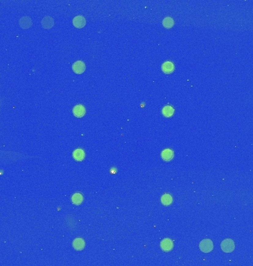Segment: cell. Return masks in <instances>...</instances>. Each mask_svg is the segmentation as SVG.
<instances>
[{
  "mask_svg": "<svg viewBox=\"0 0 253 266\" xmlns=\"http://www.w3.org/2000/svg\"><path fill=\"white\" fill-rule=\"evenodd\" d=\"M200 249L201 250V251L204 253H208L212 251V250L213 249V244L210 239H203L200 242L199 245Z\"/></svg>",
  "mask_w": 253,
  "mask_h": 266,
  "instance_id": "obj_1",
  "label": "cell"
},
{
  "mask_svg": "<svg viewBox=\"0 0 253 266\" xmlns=\"http://www.w3.org/2000/svg\"><path fill=\"white\" fill-rule=\"evenodd\" d=\"M221 249L224 252L229 253L233 251V250L235 249V243L233 240L230 239H224V241L221 244Z\"/></svg>",
  "mask_w": 253,
  "mask_h": 266,
  "instance_id": "obj_2",
  "label": "cell"
},
{
  "mask_svg": "<svg viewBox=\"0 0 253 266\" xmlns=\"http://www.w3.org/2000/svg\"><path fill=\"white\" fill-rule=\"evenodd\" d=\"M73 70L77 74H81L85 70V65L84 64V62L81 61H76L75 63L73 65Z\"/></svg>",
  "mask_w": 253,
  "mask_h": 266,
  "instance_id": "obj_3",
  "label": "cell"
},
{
  "mask_svg": "<svg viewBox=\"0 0 253 266\" xmlns=\"http://www.w3.org/2000/svg\"><path fill=\"white\" fill-rule=\"evenodd\" d=\"M85 19L81 16H77L73 20V24L77 28H81L85 25Z\"/></svg>",
  "mask_w": 253,
  "mask_h": 266,
  "instance_id": "obj_4",
  "label": "cell"
},
{
  "mask_svg": "<svg viewBox=\"0 0 253 266\" xmlns=\"http://www.w3.org/2000/svg\"><path fill=\"white\" fill-rule=\"evenodd\" d=\"M73 112V114L76 116L78 117V118H81V117H82L83 115L85 114V109L82 105L78 104V105L74 106Z\"/></svg>",
  "mask_w": 253,
  "mask_h": 266,
  "instance_id": "obj_5",
  "label": "cell"
},
{
  "mask_svg": "<svg viewBox=\"0 0 253 266\" xmlns=\"http://www.w3.org/2000/svg\"><path fill=\"white\" fill-rule=\"evenodd\" d=\"M161 247L164 251H169L170 250H172L173 247V243L172 240L169 239H164V240H162V242H161Z\"/></svg>",
  "mask_w": 253,
  "mask_h": 266,
  "instance_id": "obj_6",
  "label": "cell"
},
{
  "mask_svg": "<svg viewBox=\"0 0 253 266\" xmlns=\"http://www.w3.org/2000/svg\"><path fill=\"white\" fill-rule=\"evenodd\" d=\"M174 65L170 61H166L162 65V70L165 73H170L174 70Z\"/></svg>",
  "mask_w": 253,
  "mask_h": 266,
  "instance_id": "obj_7",
  "label": "cell"
},
{
  "mask_svg": "<svg viewBox=\"0 0 253 266\" xmlns=\"http://www.w3.org/2000/svg\"><path fill=\"white\" fill-rule=\"evenodd\" d=\"M19 24L22 27V28H28L31 26L32 24V21L29 17H22V19H20L19 20Z\"/></svg>",
  "mask_w": 253,
  "mask_h": 266,
  "instance_id": "obj_8",
  "label": "cell"
},
{
  "mask_svg": "<svg viewBox=\"0 0 253 266\" xmlns=\"http://www.w3.org/2000/svg\"><path fill=\"white\" fill-rule=\"evenodd\" d=\"M173 155H174L173 152L171 150H169V149L164 150L162 153V158L166 161H170V160H172L173 157Z\"/></svg>",
  "mask_w": 253,
  "mask_h": 266,
  "instance_id": "obj_9",
  "label": "cell"
},
{
  "mask_svg": "<svg viewBox=\"0 0 253 266\" xmlns=\"http://www.w3.org/2000/svg\"><path fill=\"white\" fill-rule=\"evenodd\" d=\"M42 25L45 28H50L54 25V20L50 17H46L42 19Z\"/></svg>",
  "mask_w": 253,
  "mask_h": 266,
  "instance_id": "obj_10",
  "label": "cell"
},
{
  "mask_svg": "<svg viewBox=\"0 0 253 266\" xmlns=\"http://www.w3.org/2000/svg\"><path fill=\"white\" fill-rule=\"evenodd\" d=\"M85 154L81 149H77L73 152V157L78 161H81L84 159Z\"/></svg>",
  "mask_w": 253,
  "mask_h": 266,
  "instance_id": "obj_11",
  "label": "cell"
},
{
  "mask_svg": "<svg viewBox=\"0 0 253 266\" xmlns=\"http://www.w3.org/2000/svg\"><path fill=\"white\" fill-rule=\"evenodd\" d=\"M162 113L164 116L167 117V118L168 117H171L174 114V109L171 106L167 105L163 108Z\"/></svg>",
  "mask_w": 253,
  "mask_h": 266,
  "instance_id": "obj_12",
  "label": "cell"
},
{
  "mask_svg": "<svg viewBox=\"0 0 253 266\" xmlns=\"http://www.w3.org/2000/svg\"><path fill=\"white\" fill-rule=\"evenodd\" d=\"M84 242L82 239L77 238L73 241V247L76 250H82L84 247Z\"/></svg>",
  "mask_w": 253,
  "mask_h": 266,
  "instance_id": "obj_13",
  "label": "cell"
},
{
  "mask_svg": "<svg viewBox=\"0 0 253 266\" xmlns=\"http://www.w3.org/2000/svg\"><path fill=\"white\" fill-rule=\"evenodd\" d=\"M82 200H83L82 195L79 194V193H76V194H73V196L72 197L73 203L76 204V205H79V204H81L82 203Z\"/></svg>",
  "mask_w": 253,
  "mask_h": 266,
  "instance_id": "obj_14",
  "label": "cell"
},
{
  "mask_svg": "<svg viewBox=\"0 0 253 266\" xmlns=\"http://www.w3.org/2000/svg\"><path fill=\"white\" fill-rule=\"evenodd\" d=\"M172 201H173V198H172V197H171V195H169L168 194H165L162 196V203L164 204V205H170L171 203H172Z\"/></svg>",
  "mask_w": 253,
  "mask_h": 266,
  "instance_id": "obj_15",
  "label": "cell"
},
{
  "mask_svg": "<svg viewBox=\"0 0 253 266\" xmlns=\"http://www.w3.org/2000/svg\"><path fill=\"white\" fill-rule=\"evenodd\" d=\"M163 24H164V26L165 27V28H172L173 24H174V22H173V19H171L170 17H167L164 19V21H163Z\"/></svg>",
  "mask_w": 253,
  "mask_h": 266,
  "instance_id": "obj_16",
  "label": "cell"
}]
</instances>
